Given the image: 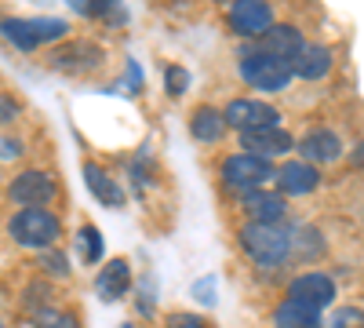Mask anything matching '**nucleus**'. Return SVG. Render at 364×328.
I'll use <instances>...</instances> for the list:
<instances>
[{"mask_svg":"<svg viewBox=\"0 0 364 328\" xmlns=\"http://www.w3.org/2000/svg\"><path fill=\"white\" fill-rule=\"evenodd\" d=\"M15 117H18V102H15V99H8V95H0V125L15 121Z\"/></svg>","mask_w":364,"mask_h":328,"instance_id":"obj_28","label":"nucleus"},{"mask_svg":"<svg viewBox=\"0 0 364 328\" xmlns=\"http://www.w3.org/2000/svg\"><path fill=\"white\" fill-rule=\"evenodd\" d=\"M29 321H33V328H80L77 314L58 310V307H41V310L29 314Z\"/></svg>","mask_w":364,"mask_h":328,"instance_id":"obj_23","label":"nucleus"},{"mask_svg":"<svg viewBox=\"0 0 364 328\" xmlns=\"http://www.w3.org/2000/svg\"><path fill=\"white\" fill-rule=\"evenodd\" d=\"M70 33L63 18H0V37L18 51H33L41 44H55Z\"/></svg>","mask_w":364,"mask_h":328,"instance_id":"obj_4","label":"nucleus"},{"mask_svg":"<svg viewBox=\"0 0 364 328\" xmlns=\"http://www.w3.org/2000/svg\"><path fill=\"white\" fill-rule=\"evenodd\" d=\"M324 252V237L314 226H291V255L299 259H317Z\"/></svg>","mask_w":364,"mask_h":328,"instance_id":"obj_21","label":"nucleus"},{"mask_svg":"<svg viewBox=\"0 0 364 328\" xmlns=\"http://www.w3.org/2000/svg\"><path fill=\"white\" fill-rule=\"evenodd\" d=\"M240 208H245V216L252 219V223H284L288 219V201H284V194H277V190H255V194H248V197H240Z\"/></svg>","mask_w":364,"mask_h":328,"instance_id":"obj_14","label":"nucleus"},{"mask_svg":"<svg viewBox=\"0 0 364 328\" xmlns=\"http://www.w3.org/2000/svg\"><path fill=\"white\" fill-rule=\"evenodd\" d=\"M331 63H336V55H331L328 44H310V41H306V48L299 51V58L291 63V70H295L299 80H321V77L331 73Z\"/></svg>","mask_w":364,"mask_h":328,"instance_id":"obj_17","label":"nucleus"},{"mask_svg":"<svg viewBox=\"0 0 364 328\" xmlns=\"http://www.w3.org/2000/svg\"><path fill=\"white\" fill-rule=\"evenodd\" d=\"M164 88H168V95H171V99H178V95L190 88V73L182 70L178 63H168V66H164Z\"/></svg>","mask_w":364,"mask_h":328,"instance_id":"obj_26","label":"nucleus"},{"mask_svg":"<svg viewBox=\"0 0 364 328\" xmlns=\"http://www.w3.org/2000/svg\"><path fill=\"white\" fill-rule=\"evenodd\" d=\"M120 328H135V324H120Z\"/></svg>","mask_w":364,"mask_h":328,"instance_id":"obj_30","label":"nucleus"},{"mask_svg":"<svg viewBox=\"0 0 364 328\" xmlns=\"http://www.w3.org/2000/svg\"><path fill=\"white\" fill-rule=\"evenodd\" d=\"M291 150H295V139L284 128H259V132H245V135H240V154L259 157L266 164L288 157Z\"/></svg>","mask_w":364,"mask_h":328,"instance_id":"obj_9","label":"nucleus"},{"mask_svg":"<svg viewBox=\"0 0 364 328\" xmlns=\"http://www.w3.org/2000/svg\"><path fill=\"white\" fill-rule=\"evenodd\" d=\"M273 183H277V194H284V197H306L321 186V171L299 157V161H284L273 171Z\"/></svg>","mask_w":364,"mask_h":328,"instance_id":"obj_12","label":"nucleus"},{"mask_svg":"<svg viewBox=\"0 0 364 328\" xmlns=\"http://www.w3.org/2000/svg\"><path fill=\"white\" fill-rule=\"evenodd\" d=\"M226 22H230V29L237 37L255 41L273 26V8L262 4V0H237V4H230V11H226Z\"/></svg>","mask_w":364,"mask_h":328,"instance_id":"obj_11","label":"nucleus"},{"mask_svg":"<svg viewBox=\"0 0 364 328\" xmlns=\"http://www.w3.org/2000/svg\"><path fill=\"white\" fill-rule=\"evenodd\" d=\"M190 135L197 142H223L226 135V117L215 106H197L190 113Z\"/></svg>","mask_w":364,"mask_h":328,"instance_id":"obj_20","label":"nucleus"},{"mask_svg":"<svg viewBox=\"0 0 364 328\" xmlns=\"http://www.w3.org/2000/svg\"><path fill=\"white\" fill-rule=\"evenodd\" d=\"M273 328H324L321 310L295 303V300H281L277 310H273Z\"/></svg>","mask_w":364,"mask_h":328,"instance_id":"obj_19","label":"nucleus"},{"mask_svg":"<svg viewBox=\"0 0 364 328\" xmlns=\"http://www.w3.org/2000/svg\"><path fill=\"white\" fill-rule=\"evenodd\" d=\"M223 117H226V128H237L240 135L259 132V128H281L277 106L266 102V99H230Z\"/></svg>","mask_w":364,"mask_h":328,"instance_id":"obj_6","label":"nucleus"},{"mask_svg":"<svg viewBox=\"0 0 364 328\" xmlns=\"http://www.w3.org/2000/svg\"><path fill=\"white\" fill-rule=\"evenodd\" d=\"M48 63L55 70H70V73H80V70H91V66H99L102 63V51L95 44H87V41H77V44H66L63 51H55Z\"/></svg>","mask_w":364,"mask_h":328,"instance_id":"obj_18","label":"nucleus"},{"mask_svg":"<svg viewBox=\"0 0 364 328\" xmlns=\"http://www.w3.org/2000/svg\"><path fill=\"white\" fill-rule=\"evenodd\" d=\"M132 288V263L128 259H109L102 263V270L95 274V292L102 295L106 303H117V300H124Z\"/></svg>","mask_w":364,"mask_h":328,"instance_id":"obj_15","label":"nucleus"},{"mask_svg":"<svg viewBox=\"0 0 364 328\" xmlns=\"http://www.w3.org/2000/svg\"><path fill=\"white\" fill-rule=\"evenodd\" d=\"M240 77L248 80V88H255V92H284V88L295 80V70L291 63H281V58H273V55H262V51H252L245 48L240 51V63H237Z\"/></svg>","mask_w":364,"mask_h":328,"instance_id":"obj_3","label":"nucleus"},{"mask_svg":"<svg viewBox=\"0 0 364 328\" xmlns=\"http://www.w3.org/2000/svg\"><path fill=\"white\" fill-rule=\"evenodd\" d=\"M84 183H87V190H91V197L95 201H102L106 208H124V190L117 186V179L102 168V164H95V161H84Z\"/></svg>","mask_w":364,"mask_h":328,"instance_id":"obj_16","label":"nucleus"},{"mask_svg":"<svg viewBox=\"0 0 364 328\" xmlns=\"http://www.w3.org/2000/svg\"><path fill=\"white\" fill-rule=\"evenodd\" d=\"M0 328H4V324H0Z\"/></svg>","mask_w":364,"mask_h":328,"instance_id":"obj_31","label":"nucleus"},{"mask_svg":"<svg viewBox=\"0 0 364 328\" xmlns=\"http://www.w3.org/2000/svg\"><path fill=\"white\" fill-rule=\"evenodd\" d=\"M284 300H295V303H306L314 310H324L336 303V281H331L328 274L321 270H306V274H299L288 281V295Z\"/></svg>","mask_w":364,"mask_h":328,"instance_id":"obj_10","label":"nucleus"},{"mask_svg":"<svg viewBox=\"0 0 364 328\" xmlns=\"http://www.w3.org/2000/svg\"><path fill=\"white\" fill-rule=\"evenodd\" d=\"M240 248L262 270H281L291 259V230L284 223H248L240 230Z\"/></svg>","mask_w":364,"mask_h":328,"instance_id":"obj_1","label":"nucleus"},{"mask_svg":"<svg viewBox=\"0 0 364 328\" xmlns=\"http://www.w3.org/2000/svg\"><path fill=\"white\" fill-rule=\"evenodd\" d=\"M18 154H22L18 142H0V157H18Z\"/></svg>","mask_w":364,"mask_h":328,"instance_id":"obj_29","label":"nucleus"},{"mask_svg":"<svg viewBox=\"0 0 364 328\" xmlns=\"http://www.w3.org/2000/svg\"><path fill=\"white\" fill-rule=\"evenodd\" d=\"M324 328H364V310L357 307H336L328 314Z\"/></svg>","mask_w":364,"mask_h":328,"instance_id":"obj_24","label":"nucleus"},{"mask_svg":"<svg viewBox=\"0 0 364 328\" xmlns=\"http://www.w3.org/2000/svg\"><path fill=\"white\" fill-rule=\"evenodd\" d=\"M8 197L22 208H48L55 197H58V183L48 175V171H37V168H29L22 175L11 179V186H8Z\"/></svg>","mask_w":364,"mask_h":328,"instance_id":"obj_8","label":"nucleus"},{"mask_svg":"<svg viewBox=\"0 0 364 328\" xmlns=\"http://www.w3.org/2000/svg\"><path fill=\"white\" fill-rule=\"evenodd\" d=\"M299 154L306 164H336L343 157V139L331 128H310L306 135L299 139Z\"/></svg>","mask_w":364,"mask_h":328,"instance_id":"obj_13","label":"nucleus"},{"mask_svg":"<svg viewBox=\"0 0 364 328\" xmlns=\"http://www.w3.org/2000/svg\"><path fill=\"white\" fill-rule=\"evenodd\" d=\"M252 51H262V55H273V58H281V63H295L299 51L306 48V37H302V29L291 26V22H273L262 37L248 41Z\"/></svg>","mask_w":364,"mask_h":328,"instance_id":"obj_7","label":"nucleus"},{"mask_svg":"<svg viewBox=\"0 0 364 328\" xmlns=\"http://www.w3.org/2000/svg\"><path fill=\"white\" fill-rule=\"evenodd\" d=\"M8 233L22 248L48 252V248H55L58 237H63V223H58V216L51 212V208H22V212L11 216Z\"/></svg>","mask_w":364,"mask_h":328,"instance_id":"obj_2","label":"nucleus"},{"mask_svg":"<svg viewBox=\"0 0 364 328\" xmlns=\"http://www.w3.org/2000/svg\"><path fill=\"white\" fill-rule=\"evenodd\" d=\"M37 266H41L44 274H51V277H70V259L63 252H55V248L41 252L37 255Z\"/></svg>","mask_w":364,"mask_h":328,"instance_id":"obj_25","label":"nucleus"},{"mask_svg":"<svg viewBox=\"0 0 364 328\" xmlns=\"http://www.w3.org/2000/svg\"><path fill=\"white\" fill-rule=\"evenodd\" d=\"M273 164L259 161V157H248V154H230L219 168V179H223V186L237 197H248L255 190H266V183L273 179Z\"/></svg>","mask_w":364,"mask_h":328,"instance_id":"obj_5","label":"nucleus"},{"mask_svg":"<svg viewBox=\"0 0 364 328\" xmlns=\"http://www.w3.org/2000/svg\"><path fill=\"white\" fill-rule=\"evenodd\" d=\"M77 248H80V259L87 263V266H95V263H102V252H106V245H102V233L91 226V223H84L80 230H77Z\"/></svg>","mask_w":364,"mask_h":328,"instance_id":"obj_22","label":"nucleus"},{"mask_svg":"<svg viewBox=\"0 0 364 328\" xmlns=\"http://www.w3.org/2000/svg\"><path fill=\"white\" fill-rule=\"evenodd\" d=\"M164 324H168V328H211L200 314H186V310H171V314L164 317Z\"/></svg>","mask_w":364,"mask_h":328,"instance_id":"obj_27","label":"nucleus"}]
</instances>
